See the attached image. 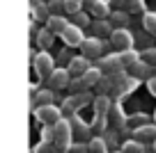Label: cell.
<instances>
[{
	"label": "cell",
	"instance_id": "obj_1",
	"mask_svg": "<svg viewBox=\"0 0 156 153\" xmlns=\"http://www.w3.org/2000/svg\"><path fill=\"white\" fill-rule=\"evenodd\" d=\"M53 144L60 148L62 153L69 151V146L73 144V130H71V121L64 117L62 121L53 126Z\"/></svg>",
	"mask_w": 156,
	"mask_h": 153
},
{
	"label": "cell",
	"instance_id": "obj_2",
	"mask_svg": "<svg viewBox=\"0 0 156 153\" xmlns=\"http://www.w3.org/2000/svg\"><path fill=\"white\" fill-rule=\"evenodd\" d=\"M101 78H103L101 69L92 66L87 73H85V76H80V78H71V85H69V89H71L73 94H83V91H90L92 87H97Z\"/></svg>",
	"mask_w": 156,
	"mask_h": 153
},
{
	"label": "cell",
	"instance_id": "obj_3",
	"mask_svg": "<svg viewBox=\"0 0 156 153\" xmlns=\"http://www.w3.org/2000/svg\"><path fill=\"white\" fill-rule=\"evenodd\" d=\"M90 103H94V96L90 94V91H83V94H71V96H67V98L62 100V112H64V117H73L80 107H85V105H90Z\"/></svg>",
	"mask_w": 156,
	"mask_h": 153
},
{
	"label": "cell",
	"instance_id": "obj_4",
	"mask_svg": "<svg viewBox=\"0 0 156 153\" xmlns=\"http://www.w3.org/2000/svg\"><path fill=\"white\" fill-rule=\"evenodd\" d=\"M32 114L37 117V121H41L44 126H55L58 121L64 119L62 107H55V105H41V107H37V110H32Z\"/></svg>",
	"mask_w": 156,
	"mask_h": 153
},
{
	"label": "cell",
	"instance_id": "obj_5",
	"mask_svg": "<svg viewBox=\"0 0 156 153\" xmlns=\"http://www.w3.org/2000/svg\"><path fill=\"white\" fill-rule=\"evenodd\" d=\"M97 69H101L103 76H115V73H122L126 71L122 64V59H119V53H110V55H103V57H99V62L94 64Z\"/></svg>",
	"mask_w": 156,
	"mask_h": 153
},
{
	"label": "cell",
	"instance_id": "obj_6",
	"mask_svg": "<svg viewBox=\"0 0 156 153\" xmlns=\"http://www.w3.org/2000/svg\"><path fill=\"white\" fill-rule=\"evenodd\" d=\"M110 43L119 53H122V50H131L133 43H136V34H133L131 30H126V28H115V32H112V37H110Z\"/></svg>",
	"mask_w": 156,
	"mask_h": 153
},
{
	"label": "cell",
	"instance_id": "obj_7",
	"mask_svg": "<svg viewBox=\"0 0 156 153\" xmlns=\"http://www.w3.org/2000/svg\"><path fill=\"white\" fill-rule=\"evenodd\" d=\"M55 69H58V66H55V59L51 57L46 50H44V53H39V55H37V59L32 62V71L37 73L39 78H46V80L51 78V73H53Z\"/></svg>",
	"mask_w": 156,
	"mask_h": 153
},
{
	"label": "cell",
	"instance_id": "obj_8",
	"mask_svg": "<svg viewBox=\"0 0 156 153\" xmlns=\"http://www.w3.org/2000/svg\"><path fill=\"white\" fill-rule=\"evenodd\" d=\"M69 121H71V130H73V137L78 139V142H90V139L94 137L92 133V124H87L85 119H80L78 114L73 117H67Z\"/></svg>",
	"mask_w": 156,
	"mask_h": 153
},
{
	"label": "cell",
	"instance_id": "obj_9",
	"mask_svg": "<svg viewBox=\"0 0 156 153\" xmlns=\"http://www.w3.org/2000/svg\"><path fill=\"white\" fill-rule=\"evenodd\" d=\"M108 46H112V43L103 41V39H99V37H85V41H83V46H80V50H83L85 57L94 59V57H101V53L106 50Z\"/></svg>",
	"mask_w": 156,
	"mask_h": 153
},
{
	"label": "cell",
	"instance_id": "obj_10",
	"mask_svg": "<svg viewBox=\"0 0 156 153\" xmlns=\"http://www.w3.org/2000/svg\"><path fill=\"white\" fill-rule=\"evenodd\" d=\"M62 41H64V46H67V48H80V46H83V41H85L83 28H78V25L71 23L67 30H64Z\"/></svg>",
	"mask_w": 156,
	"mask_h": 153
},
{
	"label": "cell",
	"instance_id": "obj_11",
	"mask_svg": "<svg viewBox=\"0 0 156 153\" xmlns=\"http://www.w3.org/2000/svg\"><path fill=\"white\" fill-rule=\"evenodd\" d=\"M46 82H48V89H53V91H58V89H67V87L71 85V73H69L67 69H55Z\"/></svg>",
	"mask_w": 156,
	"mask_h": 153
},
{
	"label": "cell",
	"instance_id": "obj_12",
	"mask_svg": "<svg viewBox=\"0 0 156 153\" xmlns=\"http://www.w3.org/2000/svg\"><path fill=\"white\" fill-rule=\"evenodd\" d=\"M85 9H87L94 19H108V16L112 14L108 0H85Z\"/></svg>",
	"mask_w": 156,
	"mask_h": 153
},
{
	"label": "cell",
	"instance_id": "obj_13",
	"mask_svg": "<svg viewBox=\"0 0 156 153\" xmlns=\"http://www.w3.org/2000/svg\"><path fill=\"white\" fill-rule=\"evenodd\" d=\"M90 69H92V62H90V57H85V55H78V57H73L71 62L67 64V71L71 73V78L85 76Z\"/></svg>",
	"mask_w": 156,
	"mask_h": 153
},
{
	"label": "cell",
	"instance_id": "obj_14",
	"mask_svg": "<svg viewBox=\"0 0 156 153\" xmlns=\"http://www.w3.org/2000/svg\"><path fill=\"white\" fill-rule=\"evenodd\" d=\"M108 119H110V128H115V130L129 128V117L124 114V110H122V105H119V103H115V105H112Z\"/></svg>",
	"mask_w": 156,
	"mask_h": 153
},
{
	"label": "cell",
	"instance_id": "obj_15",
	"mask_svg": "<svg viewBox=\"0 0 156 153\" xmlns=\"http://www.w3.org/2000/svg\"><path fill=\"white\" fill-rule=\"evenodd\" d=\"M92 37H99V39H106V37H112V32H115V25L110 23L108 19H97L92 21Z\"/></svg>",
	"mask_w": 156,
	"mask_h": 153
},
{
	"label": "cell",
	"instance_id": "obj_16",
	"mask_svg": "<svg viewBox=\"0 0 156 153\" xmlns=\"http://www.w3.org/2000/svg\"><path fill=\"white\" fill-rule=\"evenodd\" d=\"M30 16L32 21H48L51 19V9H48V2H41V0H30Z\"/></svg>",
	"mask_w": 156,
	"mask_h": 153
},
{
	"label": "cell",
	"instance_id": "obj_17",
	"mask_svg": "<svg viewBox=\"0 0 156 153\" xmlns=\"http://www.w3.org/2000/svg\"><path fill=\"white\" fill-rule=\"evenodd\" d=\"M131 133H133V139H138L142 144H154L156 142V124H147L142 128L131 130Z\"/></svg>",
	"mask_w": 156,
	"mask_h": 153
},
{
	"label": "cell",
	"instance_id": "obj_18",
	"mask_svg": "<svg viewBox=\"0 0 156 153\" xmlns=\"http://www.w3.org/2000/svg\"><path fill=\"white\" fill-rule=\"evenodd\" d=\"M151 71H154V66H151L149 62H145V59H140V62H136L131 69H129V76L138 78V80H149V78H154Z\"/></svg>",
	"mask_w": 156,
	"mask_h": 153
},
{
	"label": "cell",
	"instance_id": "obj_19",
	"mask_svg": "<svg viewBox=\"0 0 156 153\" xmlns=\"http://www.w3.org/2000/svg\"><path fill=\"white\" fill-rule=\"evenodd\" d=\"M30 105H32V110H37L41 105H55V91L53 89H41L37 96L30 98Z\"/></svg>",
	"mask_w": 156,
	"mask_h": 153
},
{
	"label": "cell",
	"instance_id": "obj_20",
	"mask_svg": "<svg viewBox=\"0 0 156 153\" xmlns=\"http://www.w3.org/2000/svg\"><path fill=\"white\" fill-rule=\"evenodd\" d=\"M69 25H71V21H67L64 16H51V19L46 21V28H48L55 37H62L64 30H67Z\"/></svg>",
	"mask_w": 156,
	"mask_h": 153
},
{
	"label": "cell",
	"instance_id": "obj_21",
	"mask_svg": "<svg viewBox=\"0 0 156 153\" xmlns=\"http://www.w3.org/2000/svg\"><path fill=\"white\" fill-rule=\"evenodd\" d=\"M112 96H97L94 98V103H92V107H94V114H101V117H108L110 114V110H112Z\"/></svg>",
	"mask_w": 156,
	"mask_h": 153
},
{
	"label": "cell",
	"instance_id": "obj_22",
	"mask_svg": "<svg viewBox=\"0 0 156 153\" xmlns=\"http://www.w3.org/2000/svg\"><path fill=\"white\" fill-rule=\"evenodd\" d=\"M108 128H110V119H108V117H101V114H94V119H92V133H94V137H101Z\"/></svg>",
	"mask_w": 156,
	"mask_h": 153
},
{
	"label": "cell",
	"instance_id": "obj_23",
	"mask_svg": "<svg viewBox=\"0 0 156 153\" xmlns=\"http://www.w3.org/2000/svg\"><path fill=\"white\" fill-rule=\"evenodd\" d=\"M119 59H122L124 69L129 71V69H131L136 62H140V59H142V55L138 53V50H133V48H131V50H122V53H119Z\"/></svg>",
	"mask_w": 156,
	"mask_h": 153
},
{
	"label": "cell",
	"instance_id": "obj_24",
	"mask_svg": "<svg viewBox=\"0 0 156 153\" xmlns=\"http://www.w3.org/2000/svg\"><path fill=\"white\" fill-rule=\"evenodd\" d=\"M119 151H122V153H145V144L131 137V139H124V142H122Z\"/></svg>",
	"mask_w": 156,
	"mask_h": 153
},
{
	"label": "cell",
	"instance_id": "obj_25",
	"mask_svg": "<svg viewBox=\"0 0 156 153\" xmlns=\"http://www.w3.org/2000/svg\"><path fill=\"white\" fill-rule=\"evenodd\" d=\"M53 41H55V34L51 32L48 28H44V30H39L37 41H34V43H37L39 48H51V46H53Z\"/></svg>",
	"mask_w": 156,
	"mask_h": 153
},
{
	"label": "cell",
	"instance_id": "obj_26",
	"mask_svg": "<svg viewBox=\"0 0 156 153\" xmlns=\"http://www.w3.org/2000/svg\"><path fill=\"white\" fill-rule=\"evenodd\" d=\"M142 30L151 37H156V14H151V12L142 14Z\"/></svg>",
	"mask_w": 156,
	"mask_h": 153
},
{
	"label": "cell",
	"instance_id": "obj_27",
	"mask_svg": "<svg viewBox=\"0 0 156 153\" xmlns=\"http://www.w3.org/2000/svg\"><path fill=\"white\" fill-rule=\"evenodd\" d=\"M149 124V117L145 114V112H136V114L129 117V128L136 130V128H142V126Z\"/></svg>",
	"mask_w": 156,
	"mask_h": 153
},
{
	"label": "cell",
	"instance_id": "obj_28",
	"mask_svg": "<svg viewBox=\"0 0 156 153\" xmlns=\"http://www.w3.org/2000/svg\"><path fill=\"white\" fill-rule=\"evenodd\" d=\"M110 23L115 25V28H122V25H126V23H129V12H126V9H112Z\"/></svg>",
	"mask_w": 156,
	"mask_h": 153
},
{
	"label": "cell",
	"instance_id": "obj_29",
	"mask_svg": "<svg viewBox=\"0 0 156 153\" xmlns=\"http://www.w3.org/2000/svg\"><path fill=\"white\" fill-rule=\"evenodd\" d=\"M87 146H90V153H110L103 137H92V139L87 142Z\"/></svg>",
	"mask_w": 156,
	"mask_h": 153
},
{
	"label": "cell",
	"instance_id": "obj_30",
	"mask_svg": "<svg viewBox=\"0 0 156 153\" xmlns=\"http://www.w3.org/2000/svg\"><path fill=\"white\" fill-rule=\"evenodd\" d=\"M71 23L78 25V28H87V25H92V21H90V12H85V9L76 12V14L71 16Z\"/></svg>",
	"mask_w": 156,
	"mask_h": 153
},
{
	"label": "cell",
	"instance_id": "obj_31",
	"mask_svg": "<svg viewBox=\"0 0 156 153\" xmlns=\"http://www.w3.org/2000/svg\"><path fill=\"white\" fill-rule=\"evenodd\" d=\"M103 139H106V144H108V148H115L117 144H119V130H115V128H108L106 133L101 135ZM122 146V144H119Z\"/></svg>",
	"mask_w": 156,
	"mask_h": 153
},
{
	"label": "cell",
	"instance_id": "obj_32",
	"mask_svg": "<svg viewBox=\"0 0 156 153\" xmlns=\"http://www.w3.org/2000/svg\"><path fill=\"white\" fill-rule=\"evenodd\" d=\"M32 153H62V151L51 142H39L37 146H32Z\"/></svg>",
	"mask_w": 156,
	"mask_h": 153
},
{
	"label": "cell",
	"instance_id": "obj_33",
	"mask_svg": "<svg viewBox=\"0 0 156 153\" xmlns=\"http://www.w3.org/2000/svg\"><path fill=\"white\" fill-rule=\"evenodd\" d=\"M48 9L51 16H62V12H67V5H64V0H48Z\"/></svg>",
	"mask_w": 156,
	"mask_h": 153
},
{
	"label": "cell",
	"instance_id": "obj_34",
	"mask_svg": "<svg viewBox=\"0 0 156 153\" xmlns=\"http://www.w3.org/2000/svg\"><path fill=\"white\" fill-rule=\"evenodd\" d=\"M126 12L129 14H145V0H129Z\"/></svg>",
	"mask_w": 156,
	"mask_h": 153
},
{
	"label": "cell",
	"instance_id": "obj_35",
	"mask_svg": "<svg viewBox=\"0 0 156 153\" xmlns=\"http://www.w3.org/2000/svg\"><path fill=\"white\" fill-rule=\"evenodd\" d=\"M64 5H67V14H76V12L85 9V0H64Z\"/></svg>",
	"mask_w": 156,
	"mask_h": 153
},
{
	"label": "cell",
	"instance_id": "obj_36",
	"mask_svg": "<svg viewBox=\"0 0 156 153\" xmlns=\"http://www.w3.org/2000/svg\"><path fill=\"white\" fill-rule=\"evenodd\" d=\"M142 59H145V62H149L151 66H156V46H151V48H145V50H142Z\"/></svg>",
	"mask_w": 156,
	"mask_h": 153
},
{
	"label": "cell",
	"instance_id": "obj_37",
	"mask_svg": "<svg viewBox=\"0 0 156 153\" xmlns=\"http://www.w3.org/2000/svg\"><path fill=\"white\" fill-rule=\"evenodd\" d=\"M67 153H90V146H87V142H76L69 146Z\"/></svg>",
	"mask_w": 156,
	"mask_h": 153
},
{
	"label": "cell",
	"instance_id": "obj_38",
	"mask_svg": "<svg viewBox=\"0 0 156 153\" xmlns=\"http://www.w3.org/2000/svg\"><path fill=\"white\" fill-rule=\"evenodd\" d=\"M71 59H73V55L71 53H69V48H64V50H60V62H71Z\"/></svg>",
	"mask_w": 156,
	"mask_h": 153
},
{
	"label": "cell",
	"instance_id": "obj_39",
	"mask_svg": "<svg viewBox=\"0 0 156 153\" xmlns=\"http://www.w3.org/2000/svg\"><path fill=\"white\" fill-rule=\"evenodd\" d=\"M108 2H110V7H115V9H126L129 0H108Z\"/></svg>",
	"mask_w": 156,
	"mask_h": 153
},
{
	"label": "cell",
	"instance_id": "obj_40",
	"mask_svg": "<svg viewBox=\"0 0 156 153\" xmlns=\"http://www.w3.org/2000/svg\"><path fill=\"white\" fill-rule=\"evenodd\" d=\"M147 89H149V94H151V96H154V98H156V76L147 80Z\"/></svg>",
	"mask_w": 156,
	"mask_h": 153
},
{
	"label": "cell",
	"instance_id": "obj_41",
	"mask_svg": "<svg viewBox=\"0 0 156 153\" xmlns=\"http://www.w3.org/2000/svg\"><path fill=\"white\" fill-rule=\"evenodd\" d=\"M151 151H154V153H156V142H154V144H151Z\"/></svg>",
	"mask_w": 156,
	"mask_h": 153
},
{
	"label": "cell",
	"instance_id": "obj_42",
	"mask_svg": "<svg viewBox=\"0 0 156 153\" xmlns=\"http://www.w3.org/2000/svg\"><path fill=\"white\" fill-rule=\"evenodd\" d=\"M154 124H156V110H154Z\"/></svg>",
	"mask_w": 156,
	"mask_h": 153
},
{
	"label": "cell",
	"instance_id": "obj_43",
	"mask_svg": "<svg viewBox=\"0 0 156 153\" xmlns=\"http://www.w3.org/2000/svg\"><path fill=\"white\" fill-rule=\"evenodd\" d=\"M110 153H122V151H110Z\"/></svg>",
	"mask_w": 156,
	"mask_h": 153
}]
</instances>
